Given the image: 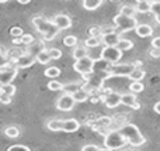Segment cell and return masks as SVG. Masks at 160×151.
<instances>
[{"label": "cell", "instance_id": "1", "mask_svg": "<svg viewBox=\"0 0 160 151\" xmlns=\"http://www.w3.org/2000/svg\"><path fill=\"white\" fill-rule=\"evenodd\" d=\"M32 25L42 35V38H44L45 41H52V40H55L56 37H58V34L61 33V30H59V28L56 27V24L53 23V20L51 21V20H48V19H44L42 16L32 17Z\"/></svg>", "mask_w": 160, "mask_h": 151}, {"label": "cell", "instance_id": "2", "mask_svg": "<svg viewBox=\"0 0 160 151\" xmlns=\"http://www.w3.org/2000/svg\"><path fill=\"white\" fill-rule=\"evenodd\" d=\"M119 132L122 133V136L125 137V140L131 144V146H142L146 143V138L142 136V133L139 132V129L132 123H127L122 124V127L119 129Z\"/></svg>", "mask_w": 160, "mask_h": 151}, {"label": "cell", "instance_id": "3", "mask_svg": "<svg viewBox=\"0 0 160 151\" xmlns=\"http://www.w3.org/2000/svg\"><path fill=\"white\" fill-rule=\"evenodd\" d=\"M128 141L125 140V137L122 136V133L119 130H112V132H108L105 134L104 138V147L111 151L114 150H119L127 144Z\"/></svg>", "mask_w": 160, "mask_h": 151}, {"label": "cell", "instance_id": "4", "mask_svg": "<svg viewBox=\"0 0 160 151\" xmlns=\"http://www.w3.org/2000/svg\"><path fill=\"white\" fill-rule=\"evenodd\" d=\"M94 67H96V59L91 58V57L83 58V59H80V61H75V64H73V69H75L76 72L82 73V76L94 73Z\"/></svg>", "mask_w": 160, "mask_h": 151}, {"label": "cell", "instance_id": "5", "mask_svg": "<svg viewBox=\"0 0 160 151\" xmlns=\"http://www.w3.org/2000/svg\"><path fill=\"white\" fill-rule=\"evenodd\" d=\"M114 23H115V25L122 33H127V31H131V30H136V27L139 25L136 19H131V17L122 16V14H117V16L114 17Z\"/></svg>", "mask_w": 160, "mask_h": 151}, {"label": "cell", "instance_id": "6", "mask_svg": "<svg viewBox=\"0 0 160 151\" xmlns=\"http://www.w3.org/2000/svg\"><path fill=\"white\" fill-rule=\"evenodd\" d=\"M104 61H107L108 64L115 65L119 62V59L122 58V51L119 50L118 47H104L101 50V54H100Z\"/></svg>", "mask_w": 160, "mask_h": 151}, {"label": "cell", "instance_id": "7", "mask_svg": "<svg viewBox=\"0 0 160 151\" xmlns=\"http://www.w3.org/2000/svg\"><path fill=\"white\" fill-rule=\"evenodd\" d=\"M135 71L133 64H115L111 65V68L107 71V73L110 76H128Z\"/></svg>", "mask_w": 160, "mask_h": 151}, {"label": "cell", "instance_id": "8", "mask_svg": "<svg viewBox=\"0 0 160 151\" xmlns=\"http://www.w3.org/2000/svg\"><path fill=\"white\" fill-rule=\"evenodd\" d=\"M76 100L75 98H73L72 95H62L61 98L56 100V109L58 110H62V112H69V110L73 109V106H75Z\"/></svg>", "mask_w": 160, "mask_h": 151}, {"label": "cell", "instance_id": "9", "mask_svg": "<svg viewBox=\"0 0 160 151\" xmlns=\"http://www.w3.org/2000/svg\"><path fill=\"white\" fill-rule=\"evenodd\" d=\"M37 62V57H34V55H31V54H28V52H25L22 57H20L18 59H17L16 62H14V65H16L17 68H30V67H32L34 64Z\"/></svg>", "mask_w": 160, "mask_h": 151}, {"label": "cell", "instance_id": "10", "mask_svg": "<svg viewBox=\"0 0 160 151\" xmlns=\"http://www.w3.org/2000/svg\"><path fill=\"white\" fill-rule=\"evenodd\" d=\"M121 98H122V95H121V93H118V92H108L107 96L104 98V103H105V106H107V107L114 109V107L122 105Z\"/></svg>", "mask_w": 160, "mask_h": 151}, {"label": "cell", "instance_id": "11", "mask_svg": "<svg viewBox=\"0 0 160 151\" xmlns=\"http://www.w3.org/2000/svg\"><path fill=\"white\" fill-rule=\"evenodd\" d=\"M53 23H55L56 27L61 31L68 30V28L72 27V19H70L69 16H66V14H56V16L53 17Z\"/></svg>", "mask_w": 160, "mask_h": 151}, {"label": "cell", "instance_id": "12", "mask_svg": "<svg viewBox=\"0 0 160 151\" xmlns=\"http://www.w3.org/2000/svg\"><path fill=\"white\" fill-rule=\"evenodd\" d=\"M101 38H102V44H104L105 47H117V45L119 44V41H121L119 34L115 33V31L110 33V34H104Z\"/></svg>", "mask_w": 160, "mask_h": 151}, {"label": "cell", "instance_id": "13", "mask_svg": "<svg viewBox=\"0 0 160 151\" xmlns=\"http://www.w3.org/2000/svg\"><path fill=\"white\" fill-rule=\"evenodd\" d=\"M121 102H122V105H125V106H129V107L136 109V110L141 107V105L138 103V99H136L135 93H124L121 98Z\"/></svg>", "mask_w": 160, "mask_h": 151}, {"label": "cell", "instance_id": "14", "mask_svg": "<svg viewBox=\"0 0 160 151\" xmlns=\"http://www.w3.org/2000/svg\"><path fill=\"white\" fill-rule=\"evenodd\" d=\"M80 129V123L76 119H68V120H63V126H62V132L66 133H75Z\"/></svg>", "mask_w": 160, "mask_h": 151}, {"label": "cell", "instance_id": "15", "mask_svg": "<svg viewBox=\"0 0 160 151\" xmlns=\"http://www.w3.org/2000/svg\"><path fill=\"white\" fill-rule=\"evenodd\" d=\"M84 88V84L83 82H70V84H66L63 88V92L66 95H75L78 90L83 89Z\"/></svg>", "mask_w": 160, "mask_h": 151}, {"label": "cell", "instance_id": "16", "mask_svg": "<svg viewBox=\"0 0 160 151\" xmlns=\"http://www.w3.org/2000/svg\"><path fill=\"white\" fill-rule=\"evenodd\" d=\"M135 7L138 13H152V2H149V0H139V2H136Z\"/></svg>", "mask_w": 160, "mask_h": 151}, {"label": "cell", "instance_id": "17", "mask_svg": "<svg viewBox=\"0 0 160 151\" xmlns=\"http://www.w3.org/2000/svg\"><path fill=\"white\" fill-rule=\"evenodd\" d=\"M135 31L141 38H146V37H150L153 34V28L149 24H139Z\"/></svg>", "mask_w": 160, "mask_h": 151}, {"label": "cell", "instance_id": "18", "mask_svg": "<svg viewBox=\"0 0 160 151\" xmlns=\"http://www.w3.org/2000/svg\"><path fill=\"white\" fill-rule=\"evenodd\" d=\"M136 7L135 6H131V4H125L119 8V14L122 16H127V17H131V19H136Z\"/></svg>", "mask_w": 160, "mask_h": 151}, {"label": "cell", "instance_id": "19", "mask_svg": "<svg viewBox=\"0 0 160 151\" xmlns=\"http://www.w3.org/2000/svg\"><path fill=\"white\" fill-rule=\"evenodd\" d=\"M88 55V48L87 47H76L75 51H73V58L76 59V61H80V59L83 58H87Z\"/></svg>", "mask_w": 160, "mask_h": 151}, {"label": "cell", "instance_id": "20", "mask_svg": "<svg viewBox=\"0 0 160 151\" xmlns=\"http://www.w3.org/2000/svg\"><path fill=\"white\" fill-rule=\"evenodd\" d=\"M100 6H102V0H84L83 2V7L88 11L97 10Z\"/></svg>", "mask_w": 160, "mask_h": 151}, {"label": "cell", "instance_id": "21", "mask_svg": "<svg viewBox=\"0 0 160 151\" xmlns=\"http://www.w3.org/2000/svg\"><path fill=\"white\" fill-rule=\"evenodd\" d=\"M62 126H63V120L62 119H52L48 121L47 127L52 132H62Z\"/></svg>", "mask_w": 160, "mask_h": 151}, {"label": "cell", "instance_id": "22", "mask_svg": "<svg viewBox=\"0 0 160 151\" xmlns=\"http://www.w3.org/2000/svg\"><path fill=\"white\" fill-rule=\"evenodd\" d=\"M51 55H49V51L45 48V50H42L41 52L37 55V62H39V64H42V65H47L48 62L51 61Z\"/></svg>", "mask_w": 160, "mask_h": 151}, {"label": "cell", "instance_id": "23", "mask_svg": "<svg viewBox=\"0 0 160 151\" xmlns=\"http://www.w3.org/2000/svg\"><path fill=\"white\" fill-rule=\"evenodd\" d=\"M145 75H146V72H145L143 69H141V68H135V71L129 75V79L132 82H141L142 79L145 78Z\"/></svg>", "mask_w": 160, "mask_h": 151}, {"label": "cell", "instance_id": "24", "mask_svg": "<svg viewBox=\"0 0 160 151\" xmlns=\"http://www.w3.org/2000/svg\"><path fill=\"white\" fill-rule=\"evenodd\" d=\"M73 98H75V100L76 102H79V103H82V102H86L88 98H90V93L87 92V90L83 88V89H80V90H78V92L75 93V95H72Z\"/></svg>", "mask_w": 160, "mask_h": 151}, {"label": "cell", "instance_id": "25", "mask_svg": "<svg viewBox=\"0 0 160 151\" xmlns=\"http://www.w3.org/2000/svg\"><path fill=\"white\" fill-rule=\"evenodd\" d=\"M101 42H102L101 37H88V38L84 41V47H87V48H96V47H98Z\"/></svg>", "mask_w": 160, "mask_h": 151}, {"label": "cell", "instance_id": "26", "mask_svg": "<svg viewBox=\"0 0 160 151\" xmlns=\"http://www.w3.org/2000/svg\"><path fill=\"white\" fill-rule=\"evenodd\" d=\"M59 75H61V69H59L58 67H48L47 69H45V76H47V78H51L52 81L55 78H58Z\"/></svg>", "mask_w": 160, "mask_h": 151}, {"label": "cell", "instance_id": "27", "mask_svg": "<svg viewBox=\"0 0 160 151\" xmlns=\"http://www.w3.org/2000/svg\"><path fill=\"white\" fill-rule=\"evenodd\" d=\"M117 47L119 48V50L124 52V51H129V50H132V47H133V42L131 41V40H127V38H121V41H119V44L117 45Z\"/></svg>", "mask_w": 160, "mask_h": 151}, {"label": "cell", "instance_id": "28", "mask_svg": "<svg viewBox=\"0 0 160 151\" xmlns=\"http://www.w3.org/2000/svg\"><path fill=\"white\" fill-rule=\"evenodd\" d=\"M4 134L10 138H16L20 136V130H18V127H16V126H8L4 129Z\"/></svg>", "mask_w": 160, "mask_h": 151}, {"label": "cell", "instance_id": "29", "mask_svg": "<svg viewBox=\"0 0 160 151\" xmlns=\"http://www.w3.org/2000/svg\"><path fill=\"white\" fill-rule=\"evenodd\" d=\"M143 89H145V86H143L142 82H131V85H129L131 93H139V92H142Z\"/></svg>", "mask_w": 160, "mask_h": 151}, {"label": "cell", "instance_id": "30", "mask_svg": "<svg viewBox=\"0 0 160 151\" xmlns=\"http://www.w3.org/2000/svg\"><path fill=\"white\" fill-rule=\"evenodd\" d=\"M88 34H90V37H102V27H100V25H91L88 28Z\"/></svg>", "mask_w": 160, "mask_h": 151}, {"label": "cell", "instance_id": "31", "mask_svg": "<svg viewBox=\"0 0 160 151\" xmlns=\"http://www.w3.org/2000/svg\"><path fill=\"white\" fill-rule=\"evenodd\" d=\"M65 85L61 84L59 81H56V79H53V81H51L49 84H48V89L49 90H63Z\"/></svg>", "mask_w": 160, "mask_h": 151}, {"label": "cell", "instance_id": "32", "mask_svg": "<svg viewBox=\"0 0 160 151\" xmlns=\"http://www.w3.org/2000/svg\"><path fill=\"white\" fill-rule=\"evenodd\" d=\"M63 44L66 45V47H75V45H78V37L76 35H66L63 38Z\"/></svg>", "mask_w": 160, "mask_h": 151}, {"label": "cell", "instance_id": "33", "mask_svg": "<svg viewBox=\"0 0 160 151\" xmlns=\"http://www.w3.org/2000/svg\"><path fill=\"white\" fill-rule=\"evenodd\" d=\"M10 34L13 38H21L24 35V31H22L21 27H11L10 28Z\"/></svg>", "mask_w": 160, "mask_h": 151}, {"label": "cell", "instance_id": "34", "mask_svg": "<svg viewBox=\"0 0 160 151\" xmlns=\"http://www.w3.org/2000/svg\"><path fill=\"white\" fill-rule=\"evenodd\" d=\"M2 93H4V95H7V96H13L14 93H16V88H14L13 85H3Z\"/></svg>", "mask_w": 160, "mask_h": 151}, {"label": "cell", "instance_id": "35", "mask_svg": "<svg viewBox=\"0 0 160 151\" xmlns=\"http://www.w3.org/2000/svg\"><path fill=\"white\" fill-rule=\"evenodd\" d=\"M21 42L22 45H32L34 44V35H31V34H24V35L21 37Z\"/></svg>", "mask_w": 160, "mask_h": 151}, {"label": "cell", "instance_id": "36", "mask_svg": "<svg viewBox=\"0 0 160 151\" xmlns=\"http://www.w3.org/2000/svg\"><path fill=\"white\" fill-rule=\"evenodd\" d=\"M49 55H51V58L52 59H59V58H62V51L59 50V48H49Z\"/></svg>", "mask_w": 160, "mask_h": 151}, {"label": "cell", "instance_id": "37", "mask_svg": "<svg viewBox=\"0 0 160 151\" xmlns=\"http://www.w3.org/2000/svg\"><path fill=\"white\" fill-rule=\"evenodd\" d=\"M96 124L98 127H108L111 124V119L110 117H100L98 120L96 121Z\"/></svg>", "mask_w": 160, "mask_h": 151}, {"label": "cell", "instance_id": "38", "mask_svg": "<svg viewBox=\"0 0 160 151\" xmlns=\"http://www.w3.org/2000/svg\"><path fill=\"white\" fill-rule=\"evenodd\" d=\"M7 151H31L27 146H22V144H14V146L8 147Z\"/></svg>", "mask_w": 160, "mask_h": 151}, {"label": "cell", "instance_id": "39", "mask_svg": "<svg viewBox=\"0 0 160 151\" xmlns=\"http://www.w3.org/2000/svg\"><path fill=\"white\" fill-rule=\"evenodd\" d=\"M100 150L101 148L98 146H96V144H86L82 148V151H100Z\"/></svg>", "mask_w": 160, "mask_h": 151}, {"label": "cell", "instance_id": "40", "mask_svg": "<svg viewBox=\"0 0 160 151\" xmlns=\"http://www.w3.org/2000/svg\"><path fill=\"white\" fill-rule=\"evenodd\" d=\"M152 13L155 16L160 14V2H152Z\"/></svg>", "mask_w": 160, "mask_h": 151}, {"label": "cell", "instance_id": "41", "mask_svg": "<svg viewBox=\"0 0 160 151\" xmlns=\"http://www.w3.org/2000/svg\"><path fill=\"white\" fill-rule=\"evenodd\" d=\"M152 48L160 51V37H156V38L152 40Z\"/></svg>", "mask_w": 160, "mask_h": 151}, {"label": "cell", "instance_id": "42", "mask_svg": "<svg viewBox=\"0 0 160 151\" xmlns=\"http://www.w3.org/2000/svg\"><path fill=\"white\" fill-rule=\"evenodd\" d=\"M0 100H2V103L8 105L11 102V96H7V95H4V93H2V95H0Z\"/></svg>", "mask_w": 160, "mask_h": 151}, {"label": "cell", "instance_id": "43", "mask_svg": "<svg viewBox=\"0 0 160 151\" xmlns=\"http://www.w3.org/2000/svg\"><path fill=\"white\" fill-rule=\"evenodd\" d=\"M149 54H150V57H152V58H159V57H160V51L155 50V48H152V50L149 51Z\"/></svg>", "mask_w": 160, "mask_h": 151}, {"label": "cell", "instance_id": "44", "mask_svg": "<svg viewBox=\"0 0 160 151\" xmlns=\"http://www.w3.org/2000/svg\"><path fill=\"white\" fill-rule=\"evenodd\" d=\"M18 44H21V45H22L21 38H13V45H17V47H18Z\"/></svg>", "mask_w": 160, "mask_h": 151}, {"label": "cell", "instance_id": "45", "mask_svg": "<svg viewBox=\"0 0 160 151\" xmlns=\"http://www.w3.org/2000/svg\"><path fill=\"white\" fill-rule=\"evenodd\" d=\"M153 109H155V112H156V113H159V115H160V102H158V103H156L155 106H153Z\"/></svg>", "mask_w": 160, "mask_h": 151}, {"label": "cell", "instance_id": "46", "mask_svg": "<svg viewBox=\"0 0 160 151\" xmlns=\"http://www.w3.org/2000/svg\"><path fill=\"white\" fill-rule=\"evenodd\" d=\"M18 3L20 4H27V3H30L28 0H18Z\"/></svg>", "mask_w": 160, "mask_h": 151}, {"label": "cell", "instance_id": "47", "mask_svg": "<svg viewBox=\"0 0 160 151\" xmlns=\"http://www.w3.org/2000/svg\"><path fill=\"white\" fill-rule=\"evenodd\" d=\"M156 21H158V24H160V14H158V16H155Z\"/></svg>", "mask_w": 160, "mask_h": 151}, {"label": "cell", "instance_id": "48", "mask_svg": "<svg viewBox=\"0 0 160 151\" xmlns=\"http://www.w3.org/2000/svg\"><path fill=\"white\" fill-rule=\"evenodd\" d=\"M100 151H111V150H108V148H101Z\"/></svg>", "mask_w": 160, "mask_h": 151}]
</instances>
